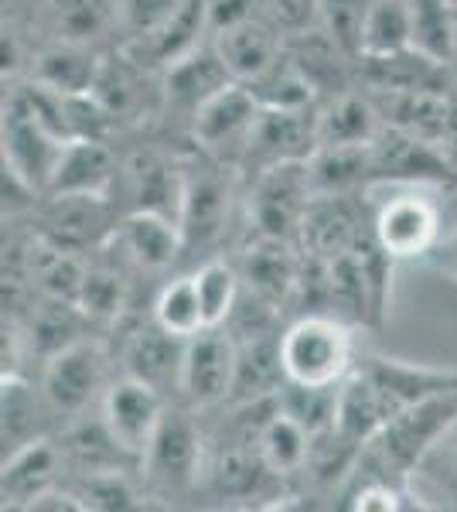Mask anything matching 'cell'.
<instances>
[{
	"label": "cell",
	"mask_w": 457,
	"mask_h": 512,
	"mask_svg": "<svg viewBox=\"0 0 457 512\" xmlns=\"http://www.w3.org/2000/svg\"><path fill=\"white\" fill-rule=\"evenodd\" d=\"M318 110H263L260 120L249 137L243 164L256 168V175L277 164H294V161H311V154L318 151Z\"/></svg>",
	"instance_id": "12"
},
{
	"label": "cell",
	"mask_w": 457,
	"mask_h": 512,
	"mask_svg": "<svg viewBox=\"0 0 457 512\" xmlns=\"http://www.w3.org/2000/svg\"><path fill=\"white\" fill-rule=\"evenodd\" d=\"M76 495L82 509H140L144 499H151L147 489H137L130 472H99V475H76Z\"/></svg>",
	"instance_id": "36"
},
{
	"label": "cell",
	"mask_w": 457,
	"mask_h": 512,
	"mask_svg": "<svg viewBox=\"0 0 457 512\" xmlns=\"http://www.w3.org/2000/svg\"><path fill=\"white\" fill-rule=\"evenodd\" d=\"M209 158V154H205ZM222 171L229 164L209 158L202 168H185V198H181L178 226L185 236V253L195 246H209L222 236L229 219V181Z\"/></svg>",
	"instance_id": "13"
},
{
	"label": "cell",
	"mask_w": 457,
	"mask_h": 512,
	"mask_svg": "<svg viewBox=\"0 0 457 512\" xmlns=\"http://www.w3.org/2000/svg\"><path fill=\"white\" fill-rule=\"evenodd\" d=\"M284 383L287 373L280 362V332L236 342V379H232L229 393L232 407H253V403L273 400Z\"/></svg>",
	"instance_id": "22"
},
{
	"label": "cell",
	"mask_w": 457,
	"mask_h": 512,
	"mask_svg": "<svg viewBox=\"0 0 457 512\" xmlns=\"http://www.w3.org/2000/svg\"><path fill=\"white\" fill-rule=\"evenodd\" d=\"M382 134L379 117L369 99L352 93H338L318 113V137L321 144H372ZM318 144V147H321Z\"/></svg>",
	"instance_id": "30"
},
{
	"label": "cell",
	"mask_w": 457,
	"mask_h": 512,
	"mask_svg": "<svg viewBox=\"0 0 457 512\" xmlns=\"http://www.w3.org/2000/svg\"><path fill=\"white\" fill-rule=\"evenodd\" d=\"M52 417L55 410L41 383L31 386L24 376H4V458L48 437Z\"/></svg>",
	"instance_id": "25"
},
{
	"label": "cell",
	"mask_w": 457,
	"mask_h": 512,
	"mask_svg": "<svg viewBox=\"0 0 457 512\" xmlns=\"http://www.w3.org/2000/svg\"><path fill=\"white\" fill-rule=\"evenodd\" d=\"M457 386L454 373H437L423 366H403L389 359H362L352 366V373L342 379L338 393V431L348 441L365 448L382 427L406 407H413L423 396Z\"/></svg>",
	"instance_id": "1"
},
{
	"label": "cell",
	"mask_w": 457,
	"mask_h": 512,
	"mask_svg": "<svg viewBox=\"0 0 457 512\" xmlns=\"http://www.w3.org/2000/svg\"><path fill=\"white\" fill-rule=\"evenodd\" d=\"M440 233H444L440 209L434 198L423 192L389 195L372 219V236L389 260H417V256L434 250Z\"/></svg>",
	"instance_id": "10"
},
{
	"label": "cell",
	"mask_w": 457,
	"mask_h": 512,
	"mask_svg": "<svg viewBox=\"0 0 457 512\" xmlns=\"http://www.w3.org/2000/svg\"><path fill=\"white\" fill-rule=\"evenodd\" d=\"M106 373H110V355L93 338H79L41 362V390L52 403L55 417L76 420L103 400L110 386Z\"/></svg>",
	"instance_id": "6"
},
{
	"label": "cell",
	"mask_w": 457,
	"mask_h": 512,
	"mask_svg": "<svg viewBox=\"0 0 457 512\" xmlns=\"http://www.w3.org/2000/svg\"><path fill=\"white\" fill-rule=\"evenodd\" d=\"M263 106L249 93L243 82H232L219 96H212L202 110L191 120V137H195L198 151L222 164H243L249 137L260 120Z\"/></svg>",
	"instance_id": "8"
},
{
	"label": "cell",
	"mask_w": 457,
	"mask_h": 512,
	"mask_svg": "<svg viewBox=\"0 0 457 512\" xmlns=\"http://www.w3.org/2000/svg\"><path fill=\"white\" fill-rule=\"evenodd\" d=\"M65 454L48 437L4 458V509H31L41 495L62 485Z\"/></svg>",
	"instance_id": "20"
},
{
	"label": "cell",
	"mask_w": 457,
	"mask_h": 512,
	"mask_svg": "<svg viewBox=\"0 0 457 512\" xmlns=\"http://www.w3.org/2000/svg\"><path fill=\"white\" fill-rule=\"evenodd\" d=\"M120 168L103 137H76L65 144L48 195H113Z\"/></svg>",
	"instance_id": "16"
},
{
	"label": "cell",
	"mask_w": 457,
	"mask_h": 512,
	"mask_svg": "<svg viewBox=\"0 0 457 512\" xmlns=\"http://www.w3.org/2000/svg\"><path fill=\"white\" fill-rule=\"evenodd\" d=\"M403 52H413V0H372L359 59H389Z\"/></svg>",
	"instance_id": "29"
},
{
	"label": "cell",
	"mask_w": 457,
	"mask_h": 512,
	"mask_svg": "<svg viewBox=\"0 0 457 512\" xmlns=\"http://www.w3.org/2000/svg\"><path fill=\"white\" fill-rule=\"evenodd\" d=\"M123 192L134 198L130 212H161L178 219L185 198V168H178L157 151H140L120 168Z\"/></svg>",
	"instance_id": "18"
},
{
	"label": "cell",
	"mask_w": 457,
	"mask_h": 512,
	"mask_svg": "<svg viewBox=\"0 0 457 512\" xmlns=\"http://www.w3.org/2000/svg\"><path fill=\"white\" fill-rule=\"evenodd\" d=\"M116 250H123V260H130L140 270H168L185 253L178 219L161 212H127L113 233Z\"/></svg>",
	"instance_id": "19"
},
{
	"label": "cell",
	"mask_w": 457,
	"mask_h": 512,
	"mask_svg": "<svg viewBox=\"0 0 457 512\" xmlns=\"http://www.w3.org/2000/svg\"><path fill=\"white\" fill-rule=\"evenodd\" d=\"M311 202L314 188L307 161L277 164V168L260 171L253 195H249V219L256 226V236L297 239Z\"/></svg>",
	"instance_id": "7"
},
{
	"label": "cell",
	"mask_w": 457,
	"mask_h": 512,
	"mask_svg": "<svg viewBox=\"0 0 457 512\" xmlns=\"http://www.w3.org/2000/svg\"><path fill=\"white\" fill-rule=\"evenodd\" d=\"M232 379H236V338L226 328H205L185 342L181 362V386L188 407H215L229 403Z\"/></svg>",
	"instance_id": "11"
},
{
	"label": "cell",
	"mask_w": 457,
	"mask_h": 512,
	"mask_svg": "<svg viewBox=\"0 0 457 512\" xmlns=\"http://www.w3.org/2000/svg\"><path fill=\"white\" fill-rule=\"evenodd\" d=\"M151 318L164 328V332H171L178 338H191V335L205 332L209 325H205V311H202V297H198L195 274L168 280L154 297Z\"/></svg>",
	"instance_id": "33"
},
{
	"label": "cell",
	"mask_w": 457,
	"mask_h": 512,
	"mask_svg": "<svg viewBox=\"0 0 457 512\" xmlns=\"http://www.w3.org/2000/svg\"><path fill=\"white\" fill-rule=\"evenodd\" d=\"M45 18L58 41L99 45L120 35V0H45Z\"/></svg>",
	"instance_id": "26"
},
{
	"label": "cell",
	"mask_w": 457,
	"mask_h": 512,
	"mask_svg": "<svg viewBox=\"0 0 457 512\" xmlns=\"http://www.w3.org/2000/svg\"><path fill=\"white\" fill-rule=\"evenodd\" d=\"M212 41L219 48L222 62L229 65L232 79L243 82V86L253 82L256 76H263L287 52V35L270 18L243 21L229 31H219Z\"/></svg>",
	"instance_id": "21"
},
{
	"label": "cell",
	"mask_w": 457,
	"mask_h": 512,
	"mask_svg": "<svg viewBox=\"0 0 457 512\" xmlns=\"http://www.w3.org/2000/svg\"><path fill=\"white\" fill-rule=\"evenodd\" d=\"M280 362L290 383H342L355 366L352 328L338 315H301L280 332Z\"/></svg>",
	"instance_id": "4"
},
{
	"label": "cell",
	"mask_w": 457,
	"mask_h": 512,
	"mask_svg": "<svg viewBox=\"0 0 457 512\" xmlns=\"http://www.w3.org/2000/svg\"><path fill=\"white\" fill-rule=\"evenodd\" d=\"M318 11H321V0H267L270 21L277 24L287 38L318 28Z\"/></svg>",
	"instance_id": "40"
},
{
	"label": "cell",
	"mask_w": 457,
	"mask_h": 512,
	"mask_svg": "<svg viewBox=\"0 0 457 512\" xmlns=\"http://www.w3.org/2000/svg\"><path fill=\"white\" fill-rule=\"evenodd\" d=\"M369 4L372 0H321V11H318V28L324 35L335 38L355 59L362 52V28H365Z\"/></svg>",
	"instance_id": "37"
},
{
	"label": "cell",
	"mask_w": 457,
	"mask_h": 512,
	"mask_svg": "<svg viewBox=\"0 0 457 512\" xmlns=\"http://www.w3.org/2000/svg\"><path fill=\"white\" fill-rule=\"evenodd\" d=\"M65 144L69 137L41 117L24 86H14L11 99L4 103V168L28 181L38 195H48Z\"/></svg>",
	"instance_id": "5"
},
{
	"label": "cell",
	"mask_w": 457,
	"mask_h": 512,
	"mask_svg": "<svg viewBox=\"0 0 457 512\" xmlns=\"http://www.w3.org/2000/svg\"><path fill=\"white\" fill-rule=\"evenodd\" d=\"M181 7V0H120V35L123 45L154 35Z\"/></svg>",
	"instance_id": "39"
},
{
	"label": "cell",
	"mask_w": 457,
	"mask_h": 512,
	"mask_svg": "<svg viewBox=\"0 0 457 512\" xmlns=\"http://www.w3.org/2000/svg\"><path fill=\"white\" fill-rule=\"evenodd\" d=\"M246 89L256 96V103L263 110H307L314 106V86L307 82V76L297 69V62L290 59V52L280 55L263 76H256L253 82H246Z\"/></svg>",
	"instance_id": "32"
},
{
	"label": "cell",
	"mask_w": 457,
	"mask_h": 512,
	"mask_svg": "<svg viewBox=\"0 0 457 512\" xmlns=\"http://www.w3.org/2000/svg\"><path fill=\"white\" fill-rule=\"evenodd\" d=\"M164 414H168L164 393L134 376L113 379V383L106 386L103 400H99V417L106 420V427H110V434L120 441V448L137 458V468H140V458H144L147 444L154 441Z\"/></svg>",
	"instance_id": "9"
},
{
	"label": "cell",
	"mask_w": 457,
	"mask_h": 512,
	"mask_svg": "<svg viewBox=\"0 0 457 512\" xmlns=\"http://www.w3.org/2000/svg\"><path fill=\"white\" fill-rule=\"evenodd\" d=\"M31 62H35L31 65V79L65 96H89L96 89L99 69H103V55L96 52V45L58 38L48 48H41Z\"/></svg>",
	"instance_id": "23"
},
{
	"label": "cell",
	"mask_w": 457,
	"mask_h": 512,
	"mask_svg": "<svg viewBox=\"0 0 457 512\" xmlns=\"http://www.w3.org/2000/svg\"><path fill=\"white\" fill-rule=\"evenodd\" d=\"M301 274V260L290 253V239L256 236V243L243 256L246 287L263 301H270L273 308H280L301 287Z\"/></svg>",
	"instance_id": "24"
},
{
	"label": "cell",
	"mask_w": 457,
	"mask_h": 512,
	"mask_svg": "<svg viewBox=\"0 0 457 512\" xmlns=\"http://www.w3.org/2000/svg\"><path fill=\"white\" fill-rule=\"evenodd\" d=\"M338 393H342V383L311 386V383H290L287 379L273 400H277V410L294 417L297 424L314 437L338 424Z\"/></svg>",
	"instance_id": "34"
},
{
	"label": "cell",
	"mask_w": 457,
	"mask_h": 512,
	"mask_svg": "<svg viewBox=\"0 0 457 512\" xmlns=\"http://www.w3.org/2000/svg\"><path fill=\"white\" fill-rule=\"evenodd\" d=\"M209 441L188 410L168 407L154 441L140 458V478L151 499H181L205 482Z\"/></svg>",
	"instance_id": "3"
},
{
	"label": "cell",
	"mask_w": 457,
	"mask_h": 512,
	"mask_svg": "<svg viewBox=\"0 0 457 512\" xmlns=\"http://www.w3.org/2000/svg\"><path fill=\"white\" fill-rule=\"evenodd\" d=\"M41 222H45L48 243L76 253L113 239L120 226L110 212V195H48Z\"/></svg>",
	"instance_id": "15"
},
{
	"label": "cell",
	"mask_w": 457,
	"mask_h": 512,
	"mask_svg": "<svg viewBox=\"0 0 457 512\" xmlns=\"http://www.w3.org/2000/svg\"><path fill=\"white\" fill-rule=\"evenodd\" d=\"M413 52L447 65L457 59V4L454 0H413Z\"/></svg>",
	"instance_id": "31"
},
{
	"label": "cell",
	"mask_w": 457,
	"mask_h": 512,
	"mask_svg": "<svg viewBox=\"0 0 457 512\" xmlns=\"http://www.w3.org/2000/svg\"><path fill=\"white\" fill-rule=\"evenodd\" d=\"M454 4H457V0H454Z\"/></svg>",
	"instance_id": "41"
},
{
	"label": "cell",
	"mask_w": 457,
	"mask_h": 512,
	"mask_svg": "<svg viewBox=\"0 0 457 512\" xmlns=\"http://www.w3.org/2000/svg\"><path fill=\"white\" fill-rule=\"evenodd\" d=\"M454 420H457V386L423 396V400H417L413 407H406L403 414L389 420L372 441H365L355 468H365V478H386V482L406 485V478L423 461V454L434 448L440 434Z\"/></svg>",
	"instance_id": "2"
},
{
	"label": "cell",
	"mask_w": 457,
	"mask_h": 512,
	"mask_svg": "<svg viewBox=\"0 0 457 512\" xmlns=\"http://www.w3.org/2000/svg\"><path fill=\"white\" fill-rule=\"evenodd\" d=\"M123 297H127V287H123L116 270L89 267L86 284H82V294H79V308L86 311V318L113 321L123 311Z\"/></svg>",
	"instance_id": "38"
},
{
	"label": "cell",
	"mask_w": 457,
	"mask_h": 512,
	"mask_svg": "<svg viewBox=\"0 0 457 512\" xmlns=\"http://www.w3.org/2000/svg\"><path fill=\"white\" fill-rule=\"evenodd\" d=\"M185 342L188 338L164 332L154 318L144 321L123 342V376L144 379V383L157 386L161 393L178 390L181 362H185Z\"/></svg>",
	"instance_id": "17"
},
{
	"label": "cell",
	"mask_w": 457,
	"mask_h": 512,
	"mask_svg": "<svg viewBox=\"0 0 457 512\" xmlns=\"http://www.w3.org/2000/svg\"><path fill=\"white\" fill-rule=\"evenodd\" d=\"M232 72L222 62L215 41H205L195 52H188L185 59L161 72V89H164V106L174 113H181L188 123L195 120V113L209 103L212 96H219L222 89L232 86Z\"/></svg>",
	"instance_id": "14"
},
{
	"label": "cell",
	"mask_w": 457,
	"mask_h": 512,
	"mask_svg": "<svg viewBox=\"0 0 457 512\" xmlns=\"http://www.w3.org/2000/svg\"><path fill=\"white\" fill-rule=\"evenodd\" d=\"M256 444H260L263 465L270 468L273 478H294V475L307 472L311 434H307L294 417H287L284 410H277V400H273V407H270V417L260 420Z\"/></svg>",
	"instance_id": "28"
},
{
	"label": "cell",
	"mask_w": 457,
	"mask_h": 512,
	"mask_svg": "<svg viewBox=\"0 0 457 512\" xmlns=\"http://www.w3.org/2000/svg\"><path fill=\"white\" fill-rule=\"evenodd\" d=\"M195 284H198V297H202L205 325L222 328L232 311H236L239 294H243V274L232 263L215 256V260H205L195 270Z\"/></svg>",
	"instance_id": "35"
},
{
	"label": "cell",
	"mask_w": 457,
	"mask_h": 512,
	"mask_svg": "<svg viewBox=\"0 0 457 512\" xmlns=\"http://www.w3.org/2000/svg\"><path fill=\"white\" fill-rule=\"evenodd\" d=\"M406 489L417 509L457 506V420L406 478Z\"/></svg>",
	"instance_id": "27"
}]
</instances>
